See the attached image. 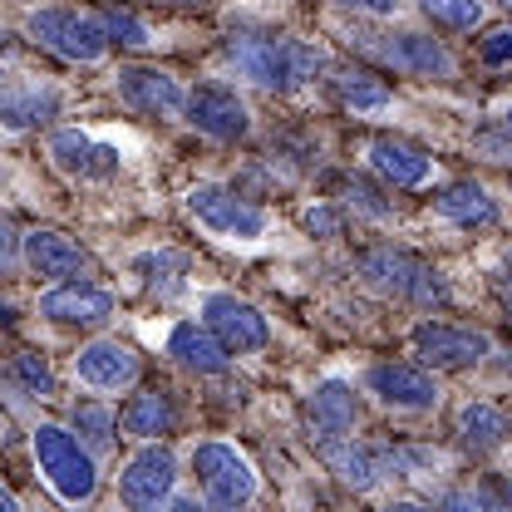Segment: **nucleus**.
Masks as SVG:
<instances>
[{
  "label": "nucleus",
  "mask_w": 512,
  "mask_h": 512,
  "mask_svg": "<svg viewBox=\"0 0 512 512\" xmlns=\"http://www.w3.org/2000/svg\"><path fill=\"white\" fill-rule=\"evenodd\" d=\"M227 60L242 79H252L256 89L271 94H291L301 89L311 74L320 69V50L291 35H261V30H237L227 40Z\"/></svg>",
  "instance_id": "nucleus-1"
},
{
  "label": "nucleus",
  "mask_w": 512,
  "mask_h": 512,
  "mask_svg": "<svg viewBox=\"0 0 512 512\" xmlns=\"http://www.w3.org/2000/svg\"><path fill=\"white\" fill-rule=\"evenodd\" d=\"M30 448H35L40 478L50 483V493H55L60 503L79 508V503H89V498L99 493L94 453H89L84 439H74L69 429H60V424H40V429L30 434Z\"/></svg>",
  "instance_id": "nucleus-2"
},
{
  "label": "nucleus",
  "mask_w": 512,
  "mask_h": 512,
  "mask_svg": "<svg viewBox=\"0 0 512 512\" xmlns=\"http://www.w3.org/2000/svg\"><path fill=\"white\" fill-rule=\"evenodd\" d=\"M355 266L375 291H389L409 306H448V296H453L439 266H429L414 252H399V247H370L355 256Z\"/></svg>",
  "instance_id": "nucleus-3"
},
{
  "label": "nucleus",
  "mask_w": 512,
  "mask_h": 512,
  "mask_svg": "<svg viewBox=\"0 0 512 512\" xmlns=\"http://www.w3.org/2000/svg\"><path fill=\"white\" fill-rule=\"evenodd\" d=\"M25 30H30L35 45H45L50 55H60V60H69V64H99L104 55H109V40H104L99 15L74 10V5H45V10H30Z\"/></svg>",
  "instance_id": "nucleus-4"
},
{
  "label": "nucleus",
  "mask_w": 512,
  "mask_h": 512,
  "mask_svg": "<svg viewBox=\"0 0 512 512\" xmlns=\"http://www.w3.org/2000/svg\"><path fill=\"white\" fill-rule=\"evenodd\" d=\"M188 212L222 242H256L271 227V212L261 202H252L242 188H227V183H197L188 192Z\"/></svg>",
  "instance_id": "nucleus-5"
},
{
  "label": "nucleus",
  "mask_w": 512,
  "mask_h": 512,
  "mask_svg": "<svg viewBox=\"0 0 512 512\" xmlns=\"http://www.w3.org/2000/svg\"><path fill=\"white\" fill-rule=\"evenodd\" d=\"M192 478H197V488H202V498L212 508H242V503L256 498L252 463L232 444H222V439L192 448Z\"/></svg>",
  "instance_id": "nucleus-6"
},
{
  "label": "nucleus",
  "mask_w": 512,
  "mask_h": 512,
  "mask_svg": "<svg viewBox=\"0 0 512 512\" xmlns=\"http://www.w3.org/2000/svg\"><path fill=\"white\" fill-rule=\"evenodd\" d=\"M202 325L227 345V355H252V350H261V345L271 340L266 316L256 311L252 301L232 296V291H212V296H202Z\"/></svg>",
  "instance_id": "nucleus-7"
},
{
  "label": "nucleus",
  "mask_w": 512,
  "mask_h": 512,
  "mask_svg": "<svg viewBox=\"0 0 512 512\" xmlns=\"http://www.w3.org/2000/svg\"><path fill=\"white\" fill-rule=\"evenodd\" d=\"M365 55H375L380 64L399 69V74H419V79H448L453 74V55L434 35H414V30L365 35Z\"/></svg>",
  "instance_id": "nucleus-8"
},
{
  "label": "nucleus",
  "mask_w": 512,
  "mask_h": 512,
  "mask_svg": "<svg viewBox=\"0 0 512 512\" xmlns=\"http://www.w3.org/2000/svg\"><path fill=\"white\" fill-rule=\"evenodd\" d=\"M183 114L197 133L217 138V143H232V138H247L252 133V114L247 104L237 99V89L227 84H197L192 94H183Z\"/></svg>",
  "instance_id": "nucleus-9"
},
{
  "label": "nucleus",
  "mask_w": 512,
  "mask_h": 512,
  "mask_svg": "<svg viewBox=\"0 0 512 512\" xmlns=\"http://www.w3.org/2000/svg\"><path fill=\"white\" fill-rule=\"evenodd\" d=\"M414 355L429 370H473L488 355V340L468 325H448V320H424L414 330Z\"/></svg>",
  "instance_id": "nucleus-10"
},
{
  "label": "nucleus",
  "mask_w": 512,
  "mask_h": 512,
  "mask_svg": "<svg viewBox=\"0 0 512 512\" xmlns=\"http://www.w3.org/2000/svg\"><path fill=\"white\" fill-rule=\"evenodd\" d=\"M173 483H178V458L163 444H153V439H148V448H138L128 458V468L119 473V493H124L128 508H158V503H168L173 498Z\"/></svg>",
  "instance_id": "nucleus-11"
},
{
  "label": "nucleus",
  "mask_w": 512,
  "mask_h": 512,
  "mask_svg": "<svg viewBox=\"0 0 512 512\" xmlns=\"http://www.w3.org/2000/svg\"><path fill=\"white\" fill-rule=\"evenodd\" d=\"M50 158H55L60 173L79 178V183H104V178H114V173L124 168L119 148L89 138L84 128H55V133H50Z\"/></svg>",
  "instance_id": "nucleus-12"
},
{
  "label": "nucleus",
  "mask_w": 512,
  "mask_h": 512,
  "mask_svg": "<svg viewBox=\"0 0 512 512\" xmlns=\"http://www.w3.org/2000/svg\"><path fill=\"white\" fill-rule=\"evenodd\" d=\"M301 419H306V434H311L316 444H335V439H345V434L360 424V394H355V384L320 380L316 389L306 394Z\"/></svg>",
  "instance_id": "nucleus-13"
},
{
  "label": "nucleus",
  "mask_w": 512,
  "mask_h": 512,
  "mask_svg": "<svg viewBox=\"0 0 512 512\" xmlns=\"http://www.w3.org/2000/svg\"><path fill=\"white\" fill-rule=\"evenodd\" d=\"M138 350L124 345V340H89L79 355H74V375L79 384H89V389H128V384L138 380Z\"/></svg>",
  "instance_id": "nucleus-14"
},
{
  "label": "nucleus",
  "mask_w": 512,
  "mask_h": 512,
  "mask_svg": "<svg viewBox=\"0 0 512 512\" xmlns=\"http://www.w3.org/2000/svg\"><path fill=\"white\" fill-rule=\"evenodd\" d=\"M40 316L60 320V325H104L114 316V296L94 281H60L50 296H40Z\"/></svg>",
  "instance_id": "nucleus-15"
},
{
  "label": "nucleus",
  "mask_w": 512,
  "mask_h": 512,
  "mask_svg": "<svg viewBox=\"0 0 512 512\" xmlns=\"http://www.w3.org/2000/svg\"><path fill=\"white\" fill-rule=\"evenodd\" d=\"M370 394L389 404V409H434L439 404V384L429 380L419 365H394V360H384V365H370Z\"/></svg>",
  "instance_id": "nucleus-16"
},
{
  "label": "nucleus",
  "mask_w": 512,
  "mask_h": 512,
  "mask_svg": "<svg viewBox=\"0 0 512 512\" xmlns=\"http://www.w3.org/2000/svg\"><path fill=\"white\" fill-rule=\"evenodd\" d=\"M119 99L148 119H173L183 114V84L163 69H119Z\"/></svg>",
  "instance_id": "nucleus-17"
},
{
  "label": "nucleus",
  "mask_w": 512,
  "mask_h": 512,
  "mask_svg": "<svg viewBox=\"0 0 512 512\" xmlns=\"http://www.w3.org/2000/svg\"><path fill=\"white\" fill-rule=\"evenodd\" d=\"M25 266L45 281H74L89 271V252L55 227H35V232H25Z\"/></svg>",
  "instance_id": "nucleus-18"
},
{
  "label": "nucleus",
  "mask_w": 512,
  "mask_h": 512,
  "mask_svg": "<svg viewBox=\"0 0 512 512\" xmlns=\"http://www.w3.org/2000/svg\"><path fill=\"white\" fill-rule=\"evenodd\" d=\"M370 168L380 173L389 188H424L434 178V158L404 138H375L370 143Z\"/></svg>",
  "instance_id": "nucleus-19"
},
{
  "label": "nucleus",
  "mask_w": 512,
  "mask_h": 512,
  "mask_svg": "<svg viewBox=\"0 0 512 512\" xmlns=\"http://www.w3.org/2000/svg\"><path fill=\"white\" fill-rule=\"evenodd\" d=\"M119 424H124L128 439H143V444H148V439H163V434L178 429V399H173L168 389H138L124 404Z\"/></svg>",
  "instance_id": "nucleus-20"
},
{
  "label": "nucleus",
  "mask_w": 512,
  "mask_h": 512,
  "mask_svg": "<svg viewBox=\"0 0 512 512\" xmlns=\"http://www.w3.org/2000/svg\"><path fill=\"white\" fill-rule=\"evenodd\" d=\"M168 355H173L183 370H192V375H222V370H227V345H222L207 325H173Z\"/></svg>",
  "instance_id": "nucleus-21"
},
{
  "label": "nucleus",
  "mask_w": 512,
  "mask_h": 512,
  "mask_svg": "<svg viewBox=\"0 0 512 512\" xmlns=\"http://www.w3.org/2000/svg\"><path fill=\"white\" fill-rule=\"evenodd\" d=\"M325 448V463L340 473V483H350V488H375L384 473H389V458H384L380 448L370 444H355L350 434L345 439H335V444H320Z\"/></svg>",
  "instance_id": "nucleus-22"
},
{
  "label": "nucleus",
  "mask_w": 512,
  "mask_h": 512,
  "mask_svg": "<svg viewBox=\"0 0 512 512\" xmlns=\"http://www.w3.org/2000/svg\"><path fill=\"white\" fill-rule=\"evenodd\" d=\"M55 114H60V94L50 84H40V79L10 84L0 94V124H10V128H35V124H45V119H55Z\"/></svg>",
  "instance_id": "nucleus-23"
},
{
  "label": "nucleus",
  "mask_w": 512,
  "mask_h": 512,
  "mask_svg": "<svg viewBox=\"0 0 512 512\" xmlns=\"http://www.w3.org/2000/svg\"><path fill=\"white\" fill-rule=\"evenodd\" d=\"M439 217L458 222V227H493L498 222V202L483 183H448L439 197H434Z\"/></svg>",
  "instance_id": "nucleus-24"
},
{
  "label": "nucleus",
  "mask_w": 512,
  "mask_h": 512,
  "mask_svg": "<svg viewBox=\"0 0 512 512\" xmlns=\"http://www.w3.org/2000/svg\"><path fill=\"white\" fill-rule=\"evenodd\" d=\"M330 89H335V99H340L345 109H355V114L384 109V104L394 99L384 79H375L370 69H355V64H335V69H330Z\"/></svg>",
  "instance_id": "nucleus-25"
},
{
  "label": "nucleus",
  "mask_w": 512,
  "mask_h": 512,
  "mask_svg": "<svg viewBox=\"0 0 512 512\" xmlns=\"http://www.w3.org/2000/svg\"><path fill=\"white\" fill-rule=\"evenodd\" d=\"M458 439H463V448H473V453L503 448V439H508L503 409H493V404H483V399L463 404V409H458Z\"/></svg>",
  "instance_id": "nucleus-26"
},
{
  "label": "nucleus",
  "mask_w": 512,
  "mask_h": 512,
  "mask_svg": "<svg viewBox=\"0 0 512 512\" xmlns=\"http://www.w3.org/2000/svg\"><path fill=\"white\" fill-rule=\"evenodd\" d=\"M138 276H143V286L158 296V301H173L178 291H183V276H188V256L183 252H148L138 256Z\"/></svg>",
  "instance_id": "nucleus-27"
},
{
  "label": "nucleus",
  "mask_w": 512,
  "mask_h": 512,
  "mask_svg": "<svg viewBox=\"0 0 512 512\" xmlns=\"http://www.w3.org/2000/svg\"><path fill=\"white\" fill-rule=\"evenodd\" d=\"M99 25H104V40H109V45H124V50L153 45V40H148V25H143L133 10H124V5H104V10H99Z\"/></svg>",
  "instance_id": "nucleus-28"
},
{
  "label": "nucleus",
  "mask_w": 512,
  "mask_h": 512,
  "mask_svg": "<svg viewBox=\"0 0 512 512\" xmlns=\"http://www.w3.org/2000/svg\"><path fill=\"white\" fill-rule=\"evenodd\" d=\"M419 5L444 30H478L483 25V5L478 0H419Z\"/></svg>",
  "instance_id": "nucleus-29"
},
{
  "label": "nucleus",
  "mask_w": 512,
  "mask_h": 512,
  "mask_svg": "<svg viewBox=\"0 0 512 512\" xmlns=\"http://www.w3.org/2000/svg\"><path fill=\"white\" fill-rule=\"evenodd\" d=\"M74 429L84 434L89 448H109L114 444V414L104 404H74Z\"/></svg>",
  "instance_id": "nucleus-30"
},
{
  "label": "nucleus",
  "mask_w": 512,
  "mask_h": 512,
  "mask_svg": "<svg viewBox=\"0 0 512 512\" xmlns=\"http://www.w3.org/2000/svg\"><path fill=\"white\" fill-rule=\"evenodd\" d=\"M10 375L25 384L30 394H40V399H50V394H55V375H50V365H45L35 350H20V355L10 360Z\"/></svg>",
  "instance_id": "nucleus-31"
},
{
  "label": "nucleus",
  "mask_w": 512,
  "mask_h": 512,
  "mask_svg": "<svg viewBox=\"0 0 512 512\" xmlns=\"http://www.w3.org/2000/svg\"><path fill=\"white\" fill-rule=\"evenodd\" d=\"M335 188H340V197H345L350 207H360L365 217H394V202H389L380 188H370L365 178H340Z\"/></svg>",
  "instance_id": "nucleus-32"
},
{
  "label": "nucleus",
  "mask_w": 512,
  "mask_h": 512,
  "mask_svg": "<svg viewBox=\"0 0 512 512\" xmlns=\"http://www.w3.org/2000/svg\"><path fill=\"white\" fill-rule=\"evenodd\" d=\"M473 148H478V153H488V163H508V124H503V119H493L483 133H473Z\"/></svg>",
  "instance_id": "nucleus-33"
},
{
  "label": "nucleus",
  "mask_w": 512,
  "mask_h": 512,
  "mask_svg": "<svg viewBox=\"0 0 512 512\" xmlns=\"http://www.w3.org/2000/svg\"><path fill=\"white\" fill-rule=\"evenodd\" d=\"M508 60H512V30H508V25H493V30L483 35V64L503 69Z\"/></svg>",
  "instance_id": "nucleus-34"
},
{
  "label": "nucleus",
  "mask_w": 512,
  "mask_h": 512,
  "mask_svg": "<svg viewBox=\"0 0 512 512\" xmlns=\"http://www.w3.org/2000/svg\"><path fill=\"white\" fill-rule=\"evenodd\" d=\"M306 232H316V237H340V232H345V217H340L335 207L316 202V207H306Z\"/></svg>",
  "instance_id": "nucleus-35"
},
{
  "label": "nucleus",
  "mask_w": 512,
  "mask_h": 512,
  "mask_svg": "<svg viewBox=\"0 0 512 512\" xmlns=\"http://www.w3.org/2000/svg\"><path fill=\"white\" fill-rule=\"evenodd\" d=\"M15 256H20V247H15L10 227L0 222V276H10V271H15Z\"/></svg>",
  "instance_id": "nucleus-36"
},
{
  "label": "nucleus",
  "mask_w": 512,
  "mask_h": 512,
  "mask_svg": "<svg viewBox=\"0 0 512 512\" xmlns=\"http://www.w3.org/2000/svg\"><path fill=\"white\" fill-rule=\"evenodd\" d=\"M483 498H488V503H493L498 512L512 508V498H508V488H503V478H483Z\"/></svg>",
  "instance_id": "nucleus-37"
},
{
  "label": "nucleus",
  "mask_w": 512,
  "mask_h": 512,
  "mask_svg": "<svg viewBox=\"0 0 512 512\" xmlns=\"http://www.w3.org/2000/svg\"><path fill=\"white\" fill-rule=\"evenodd\" d=\"M335 5H345V10H370V15H389V10H394V0H335Z\"/></svg>",
  "instance_id": "nucleus-38"
},
{
  "label": "nucleus",
  "mask_w": 512,
  "mask_h": 512,
  "mask_svg": "<svg viewBox=\"0 0 512 512\" xmlns=\"http://www.w3.org/2000/svg\"><path fill=\"white\" fill-rule=\"evenodd\" d=\"M0 512H15V498L5 493V483H0Z\"/></svg>",
  "instance_id": "nucleus-39"
},
{
  "label": "nucleus",
  "mask_w": 512,
  "mask_h": 512,
  "mask_svg": "<svg viewBox=\"0 0 512 512\" xmlns=\"http://www.w3.org/2000/svg\"><path fill=\"white\" fill-rule=\"evenodd\" d=\"M10 320H15V311H10V306L0 301V325H10Z\"/></svg>",
  "instance_id": "nucleus-40"
},
{
  "label": "nucleus",
  "mask_w": 512,
  "mask_h": 512,
  "mask_svg": "<svg viewBox=\"0 0 512 512\" xmlns=\"http://www.w3.org/2000/svg\"><path fill=\"white\" fill-rule=\"evenodd\" d=\"M168 5H212V0H168Z\"/></svg>",
  "instance_id": "nucleus-41"
},
{
  "label": "nucleus",
  "mask_w": 512,
  "mask_h": 512,
  "mask_svg": "<svg viewBox=\"0 0 512 512\" xmlns=\"http://www.w3.org/2000/svg\"><path fill=\"white\" fill-rule=\"evenodd\" d=\"M0 434H5V414H0Z\"/></svg>",
  "instance_id": "nucleus-42"
},
{
  "label": "nucleus",
  "mask_w": 512,
  "mask_h": 512,
  "mask_svg": "<svg viewBox=\"0 0 512 512\" xmlns=\"http://www.w3.org/2000/svg\"><path fill=\"white\" fill-rule=\"evenodd\" d=\"M493 5H512V0H493Z\"/></svg>",
  "instance_id": "nucleus-43"
}]
</instances>
